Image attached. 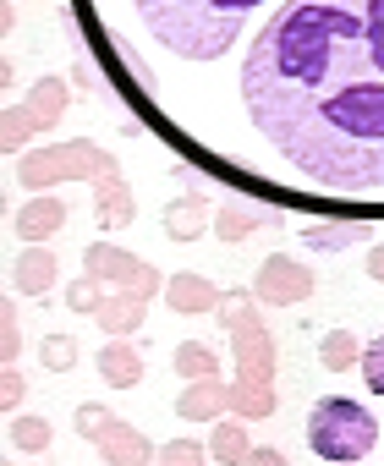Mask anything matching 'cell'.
Returning <instances> with one entry per match:
<instances>
[{
    "label": "cell",
    "mask_w": 384,
    "mask_h": 466,
    "mask_svg": "<svg viewBox=\"0 0 384 466\" xmlns=\"http://www.w3.org/2000/svg\"><path fill=\"white\" fill-rule=\"evenodd\" d=\"M269 148L318 192H384V0H286L242 61Z\"/></svg>",
    "instance_id": "obj_1"
},
{
    "label": "cell",
    "mask_w": 384,
    "mask_h": 466,
    "mask_svg": "<svg viewBox=\"0 0 384 466\" xmlns=\"http://www.w3.org/2000/svg\"><path fill=\"white\" fill-rule=\"evenodd\" d=\"M143 28L181 61H220L242 23L269 0H132Z\"/></svg>",
    "instance_id": "obj_2"
},
{
    "label": "cell",
    "mask_w": 384,
    "mask_h": 466,
    "mask_svg": "<svg viewBox=\"0 0 384 466\" xmlns=\"http://www.w3.org/2000/svg\"><path fill=\"white\" fill-rule=\"evenodd\" d=\"M308 444H313L318 461H362L379 444V422H373L368 406H357L346 395H329L308 417Z\"/></svg>",
    "instance_id": "obj_3"
},
{
    "label": "cell",
    "mask_w": 384,
    "mask_h": 466,
    "mask_svg": "<svg viewBox=\"0 0 384 466\" xmlns=\"http://www.w3.org/2000/svg\"><path fill=\"white\" fill-rule=\"evenodd\" d=\"M88 269H94V275H121V280H132L137 291H154V286H159L143 264H132L126 253H110V248H94V253H88Z\"/></svg>",
    "instance_id": "obj_4"
},
{
    "label": "cell",
    "mask_w": 384,
    "mask_h": 466,
    "mask_svg": "<svg viewBox=\"0 0 384 466\" xmlns=\"http://www.w3.org/2000/svg\"><path fill=\"white\" fill-rule=\"evenodd\" d=\"M258 291H264V297H302V291H308V275H291L286 258H269L264 275H258Z\"/></svg>",
    "instance_id": "obj_5"
},
{
    "label": "cell",
    "mask_w": 384,
    "mask_h": 466,
    "mask_svg": "<svg viewBox=\"0 0 384 466\" xmlns=\"http://www.w3.org/2000/svg\"><path fill=\"white\" fill-rule=\"evenodd\" d=\"M66 219V208L50 198V203H34V208H23V219H17V230H23V237H45V230H56Z\"/></svg>",
    "instance_id": "obj_6"
},
{
    "label": "cell",
    "mask_w": 384,
    "mask_h": 466,
    "mask_svg": "<svg viewBox=\"0 0 384 466\" xmlns=\"http://www.w3.org/2000/svg\"><path fill=\"white\" fill-rule=\"evenodd\" d=\"M368 237V219H346V225H329V230H308L313 248H346V242H362Z\"/></svg>",
    "instance_id": "obj_7"
},
{
    "label": "cell",
    "mask_w": 384,
    "mask_h": 466,
    "mask_svg": "<svg viewBox=\"0 0 384 466\" xmlns=\"http://www.w3.org/2000/svg\"><path fill=\"white\" fill-rule=\"evenodd\" d=\"M50 280H56V258L28 253V258H23V269H17V286H23V291H45Z\"/></svg>",
    "instance_id": "obj_8"
},
{
    "label": "cell",
    "mask_w": 384,
    "mask_h": 466,
    "mask_svg": "<svg viewBox=\"0 0 384 466\" xmlns=\"http://www.w3.org/2000/svg\"><path fill=\"white\" fill-rule=\"evenodd\" d=\"M170 302H176L181 313H198V308L215 302V291H209L204 280H176V286H170Z\"/></svg>",
    "instance_id": "obj_9"
},
{
    "label": "cell",
    "mask_w": 384,
    "mask_h": 466,
    "mask_svg": "<svg viewBox=\"0 0 384 466\" xmlns=\"http://www.w3.org/2000/svg\"><path fill=\"white\" fill-rule=\"evenodd\" d=\"M137 373H143V368H137V357H132L126 346H110V351H105V379H110V384H132Z\"/></svg>",
    "instance_id": "obj_10"
},
{
    "label": "cell",
    "mask_w": 384,
    "mask_h": 466,
    "mask_svg": "<svg viewBox=\"0 0 384 466\" xmlns=\"http://www.w3.org/2000/svg\"><path fill=\"white\" fill-rule=\"evenodd\" d=\"M357 362V340L346 335V329H335L329 340H324V368H351Z\"/></svg>",
    "instance_id": "obj_11"
},
{
    "label": "cell",
    "mask_w": 384,
    "mask_h": 466,
    "mask_svg": "<svg viewBox=\"0 0 384 466\" xmlns=\"http://www.w3.org/2000/svg\"><path fill=\"white\" fill-rule=\"evenodd\" d=\"M17 450H28V455L50 450V422H39V417H23V422H17Z\"/></svg>",
    "instance_id": "obj_12"
},
{
    "label": "cell",
    "mask_w": 384,
    "mask_h": 466,
    "mask_svg": "<svg viewBox=\"0 0 384 466\" xmlns=\"http://www.w3.org/2000/svg\"><path fill=\"white\" fill-rule=\"evenodd\" d=\"M362 379H368L373 395H384V335L368 340V351H362Z\"/></svg>",
    "instance_id": "obj_13"
},
{
    "label": "cell",
    "mask_w": 384,
    "mask_h": 466,
    "mask_svg": "<svg viewBox=\"0 0 384 466\" xmlns=\"http://www.w3.org/2000/svg\"><path fill=\"white\" fill-rule=\"evenodd\" d=\"M253 214H258V208H248V203H231V208L220 214V237H248V230L258 225Z\"/></svg>",
    "instance_id": "obj_14"
},
{
    "label": "cell",
    "mask_w": 384,
    "mask_h": 466,
    "mask_svg": "<svg viewBox=\"0 0 384 466\" xmlns=\"http://www.w3.org/2000/svg\"><path fill=\"white\" fill-rule=\"evenodd\" d=\"M61 105H66L61 83H39V94H34V116H39V121H45V116L56 121V116H61Z\"/></svg>",
    "instance_id": "obj_15"
},
{
    "label": "cell",
    "mask_w": 384,
    "mask_h": 466,
    "mask_svg": "<svg viewBox=\"0 0 384 466\" xmlns=\"http://www.w3.org/2000/svg\"><path fill=\"white\" fill-rule=\"evenodd\" d=\"M72 362H77L72 340H66V335H50V340H45V368H56V373H61V368H72Z\"/></svg>",
    "instance_id": "obj_16"
},
{
    "label": "cell",
    "mask_w": 384,
    "mask_h": 466,
    "mask_svg": "<svg viewBox=\"0 0 384 466\" xmlns=\"http://www.w3.org/2000/svg\"><path fill=\"white\" fill-rule=\"evenodd\" d=\"M110 450H116V455H143V444H137L132 428H121V422H110Z\"/></svg>",
    "instance_id": "obj_17"
},
{
    "label": "cell",
    "mask_w": 384,
    "mask_h": 466,
    "mask_svg": "<svg viewBox=\"0 0 384 466\" xmlns=\"http://www.w3.org/2000/svg\"><path fill=\"white\" fill-rule=\"evenodd\" d=\"M176 368H187V373H209L204 346H181V351H176Z\"/></svg>",
    "instance_id": "obj_18"
},
{
    "label": "cell",
    "mask_w": 384,
    "mask_h": 466,
    "mask_svg": "<svg viewBox=\"0 0 384 466\" xmlns=\"http://www.w3.org/2000/svg\"><path fill=\"white\" fill-rule=\"evenodd\" d=\"M132 313H143V308H132V302H116V308H99V319H105L110 329H126V324H132Z\"/></svg>",
    "instance_id": "obj_19"
},
{
    "label": "cell",
    "mask_w": 384,
    "mask_h": 466,
    "mask_svg": "<svg viewBox=\"0 0 384 466\" xmlns=\"http://www.w3.org/2000/svg\"><path fill=\"white\" fill-rule=\"evenodd\" d=\"M215 455L226 461V455H242V428H220L215 433Z\"/></svg>",
    "instance_id": "obj_20"
},
{
    "label": "cell",
    "mask_w": 384,
    "mask_h": 466,
    "mask_svg": "<svg viewBox=\"0 0 384 466\" xmlns=\"http://www.w3.org/2000/svg\"><path fill=\"white\" fill-rule=\"evenodd\" d=\"M181 411H187V417H204V411H215V390H192V395L181 400Z\"/></svg>",
    "instance_id": "obj_21"
},
{
    "label": "cell",
    "mask_w": 384,
    "mask_h": 466,
    "mask_svg": "<svg viewBox=\"0 0 384 466\" xmlns=\"http://www.w3.org/2000/svg\"><path fill=\"white\" fill-rule=\"evenodd\" d=\"M77 428H83V433H94V428H110V422H105V411H99V406H83V411H77Z\"/></svg>",
    "instance_id": "obj_22"
},
{
    "label": "cell",
    "mask_w": 384,
    "mask_h": 466,
    "mask_svg": "<svg viewBox=\"0 0 384 466\" xmlns=\"http://www.w3.org/2000/svg\"><path fill=\"white\" fill-rule=\"evenodd\" d=\"M23 137H28V116H12V121H6V148H17Z\"/></svg>",
    "instance_id": "obj_23"
},
{
    "label": "cell",
    "mask_w": 384,
    "mask_h": 466,
    "mask_svg": "<svg viewBox=\"0 0 384 466\" xmlns=\"http://www.w3.org/2000/svg\"><path fill=\"white\" fill-rule=\"evenodd\" d=\"M165 461H198V450H192V444H170Z\"/></svg>",
    "instance_id": "obj_24"
},
{
    "label": "cell",
    "mask_w": 384,
    "mask_h": 466,
    "mask_svg": "<svg viewBox=\"0 0 384 466\" xmlns=\"http://www.w3.org/2000/svg\"><path fill=\"white\" fill-rule=\"evenodd\" d=\"M368 275H373V280H384V248H373V264H368Z\"/></svg>",
    "instance_id": "obj_25"
}]
</instances>
